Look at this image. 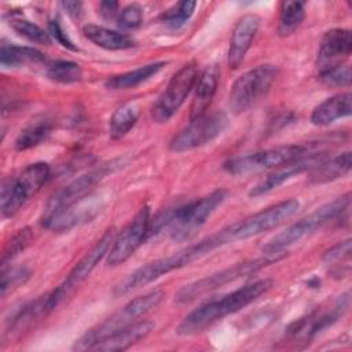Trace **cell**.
Instances as JSON below:
<instances>
[{"mask_svg":"<svg viewBox=\"0 0 352 352\" xmlns=\"http://www.w3.org/2000/svg\"><path fill=\"white\" fill-rule=\"evenodd\" d=\"M82 33L91 43L109 51L129 50L136 45L135 38L131 37L129 34L118 30H111L104 26H99L94 23L85 25L82 28Z\"/></svg>","mask_w":352,"mask_h":352,"instance_id":"24","label":"cell"},{"mask_svg":"<svg viewBox=\"0 0 352 352\" xmlns=\"http://www.w3.org/2000/svg\"><path fill=\"white\" fill-rule=\"evenodd\" d=\"M117 7H118V3L116 1H103L100 4V12L106 18H113L117 14Z\"/></svg>","mask_w":352,"mask_h":352,"instance_id":"41","label":"cell"},{"mask_svg":"<svg viewBox=\"0 0 352 352\" xmlns=\"http://www.w3.org/2000/svg\"><path fill=\"white\" fill-rule=\"evenodd\" d=\"M10 26L15 33L25 37L30 43H36V44H41V45H50L52 43V37L50 36L48 32H45L38 25H36L28 19L12 18V19H10Z\"/></svg>","mask_w":352,"mask_h":352,"instance_id":"32","label":"cell"},{"mask_svg":"<svg viewBox=\"0 0 352 352\" xmlns=\"http://www.w3.org/2000/svg\"><path fill=\"white\" fill-rule=\"evenodd\" d=\"M111 166H102L88 173L81 175L80 177L74 179L60 190H58L45 204L43 214H41V224L47 228H51L55 221H58L65 213L72 210L80 202L85 201L95 186L110 172Z\"/></svg>","mask_w":352,"mask_h":352,"instance_id":"8","label":"cell"},{"mask_svg":"<svg viewBox=\"0 0 352 352\" xmlns=\"http://www.w3.org/2000/svg\"><path fill=\"white\" fill-rule=\"evenodd\" d=\"M117 22L118 26L122 29L139 28L143 22V8L136 3L126 6L125 8H122V11H120Z\"/></svg>","mask_w":352,"mask_h":352,"instance_id":"36","label":"cell"},{"mask_svg":"<svg viewBox=\"0 0 352 352\" xmlns=\"http://www.w3.org/2000/svg\"><path fill=\"white\" fill-rule=\"evenodd\" d=\"M278 67L274 65H258L242 73L232 84L228 104L232 113L241 114L263 99L278 77Z\"/></svg>","mask_w":352,"mask_h":352,"instance_id":"9","label":"cell"},{"mask_svg":"<svg viewBox=\"0 0 352 352\" xmlns=\"http://www.w3.org/2000/svg\"><path fill=\"white\" fill-rule=\"evenodd\" d=\"M195 7V1H179L162 14V22L172 29H177L191 18Z\"/></svg>","mask_w":352,"mask_h":352,"instance_id":"35","label":"cell"},{"mask_svg":"<svg viewBox=\"0 0 352 352\" xmlns=\"http://www.w3.org/2000/svg\"><path fill=\"white\" fill-rule=\"evenodd\" d=\"M271 287V279H258L248 283L223 296L221 298L209 301L190 312L177 326L176 331L180 336H197L216 322L221 320L223 318L243 309L245 307L256 301L260 296L267 293Z\"/></svg>","mask_w":352,"mask_h":352,"instance_id":"2","label":"cell"},{"mask_svg":"<svg viewBox=\"0 0 352 352\" xmlns=\"http://www.w3.org/2000/svg\"><path fill=\"white\" fill-rule=\"evenodd\" d=\"M352 166L351 151H345L331 158H326L314 169L309 170L308 182L311 184H323L340 179L349 173Z\"/></svg>","mask_w":352,"mask_h":352,"instance_id":"25","label":"cell"},{"mask_svg":"<svg viewBox=\"0 0 352 352\" xmlns=\"http://www.w3.org/2000/svg\"><path fill=\"white\" fill-rule=\"evenodd\" d=\"M51 311L52 308L50 305V293L40 296L28 304H23L14 312V315L8 320L4 337H7L8 340L19 338L25 333L36 327L41 320H44Z\"/></svg>","mask_w":352,"mask_h":352,"instance_id":"19","label":"cell"},{"mask_svg":"<svg viewBox=\"0 0 352 352\" xmlns=\"http://www.w3.org/2000/svg\"><path fill=\"white\" fill-rule=\"evenodd\" d=\"M0 62L3 67H19L25 65H38L45 62V56L36 48L21 47V45H7L0 47Z\"/></svg>","mask_w":352,"mask_h":352,"instance_id":"27","label":"cell"},{"mask_svg":"<svg viewBox=\"0 0 352 352\" xmlns=\"http://www.w3.org/2000/svg\"><path fill=\"white\" fill-rule=\"evenodd\" d=\"M349 305L348 293L342 294L327 308H318L308 316L298 319L287 329V337L294 342H308L320 331L331 326L346 311Z\"/></svg>","mask_w":352,"mask_h":352,"instance_id":"16","label":"cell"},{"mask_svg":"<svg viewBox=\"0 0 352 352\" xmlns=\"http://www.w3.org/2000/svg\"><path fill=\"white\" fill-rule=\"evenodd\" d=\"M351 92H341L333 95L319 103L311 113V122L316 126H326L338 118L348 117L352 111Z\"/></svg>","mask_w":352,"mask_h":352,"instance_id":"23","label":"cell"},{"mask_svg":"<svg viewBox=\"0 0 352 352\" xmlns=\"http://www.w3.org/2000/svg\"><path fill=\"white\" fill-rule=\"evenodd\" d=\"M48 33L51 37H54L62 47L67 48V50H72V51H77V47L73 44V41L67 37V34L65 33V30L62 29L60 23L58 19H52L48 23Z\"/></svg>","mask_w":352,"mask_h":352,"instance_id":"39","label":"cell"},{"mask_svg":"<svg viewBox=\"0 0 352 352\" xmlns=\"http://www.w3.org/2000/svg\"><path fill=\"white\" fill-rule=\"evenodd\" d=\"M327 158L326 153H314V154H305L289 164H285L279 168H275L274 172H271L265 179H263L260 183H257L249 192L250 197H260L264 195L287 180L293 179L294 176L314 169L316 165H319L322 161Z\"/></svg>","mask_w":352,"mask_h":352,"instance_id":"18","label":"cell"},{"mask_svg":"<svg viewBox=\"0 0 352 352\" xmlns=\"http://www.w3.org/2000/svg\"><path fill=\"white\" fill-rule=\"evenodd\" d=\"M351 67L346 65H341L336 69H331L329 72L320 73L319 78L327 84V85H333V87H342V85H349L351 84Z\"/></svg>","mask_w":352,"mask_h":352,"instance_id":"37","label":"cell"},{"mask_svg":"<svg viewBox=\"0 0 352 352\" xmlns=\"http://www.w3.org/2000/svg\"><path fill=\"white\" fill-rule=\"evenodd\" d=\"M114 238V230H107L102 235V238L92 246V249L85 253V256L73 267L66 279L50 293V305L52 309H55L62 301H65L91 275V272L100 263V260L107 256Z\"/></svg>","mask_w":352,"mask_h":352,"instance_id":"14","label":"cell"},{"mask_svg":"<svg viewBox=\"0 0 352 352\" xmlns=\"http://www.w3.org/2000/svg\"><path fill=\"white\" fill-rule=\"evenodd\" d=\"M228 124L224 111L205 113L204 116L190 121V124L176 133L169 142V150L183 153L202 147L223 133Z\"/></svg>","mask_w":352,"mask_h":352,"instance_id":"13","label":"cell"},{"mask_svg":"<svg viewBox=\"0 0 352 352\" xmlns=\"http://www.w3.org/2000/svg\"><path fill=\"white\" fill-rule=\"evenodd\" d=\"M162 298L164 292L160 289H154L142 296L135 297L133 300L126 302L120 311L113 314L110 318L104 319L98 326L89 329L78 340H76L73 351H92V348L103 338L109 337L117 330H121L138 322L139 318L144 316L147 312L155 308Z\"/></svg>","mask_w":352,"mask_h":352,"instance_id":"4","label":"cell"},{"mask_svg":"<svg viewBox=\"0 0 352 352\" xmlns=\"http://www.w3.org/2000/svg\"><path fill=\"white\" fill-rule=\"evenodd\" d=\"M166 66V62H154V63H148L140 67H136L133 70L117 74V76H111L110 78L106 80L104 87L109 89H129L133 88L147 80H150L151 77H154L158 72H161L164 67Z\"/></svg>","mask_w":352,"mask_h":352,"instance_id":"26","label":"cell"},{"mask_svg":"<svg viewBox=\"0 0 352 352\" xmlns=\"http://www.w3.org/2000/svg\"><path fill=\"white\" fill-rule=\"evenodd\" d=\"M351 256V239H345V241H341L338 243H336L334 246H331L330 249H327L323 256H322V260L324 263H336V261H342L345 258H349Z\"/></svg>","mask_w":352,"mask_h":352,"instance_id":"38","label":"cell"},{"mask_svg":"<svg viewBox=\"0 0 352 352\" xmlns=\"http://www.w3.org/2000/svg\"><path fill=\"white\" fill-rule=\"evenodd\" d=\"M308 147L304 144H287L278 146L245 155H239L228 160L224 164V169L234 176H245L250 173H257L261 170L275 169L285 164H289L305 154H308Z\"/></svg>","mask_w":352,"mask_h":352,"instance_id":"10","label":"cell"},{"mask_svg":"<svg viewBox=\"0 0 352 352\" xmlns=\"http://www.w3.org/2000/svg\"><path fill=\"white\" fill-rule=\"evenodd\" d=\"M298 208L300 202L294 198L268 206L243 220L228 226L230 238L232 242H235L270 231L290 219L298 210Z\"/></svg>","mask_w":352,"mask_h":352,"instance_id":"12","label":"cell"},{"mask_svg":"<svg viewBox=\"0 0 352 352\" xmlns=\"http://www.w3.org/2000/svg\"><path fill=\"white\" fill-rule=\"evenodd\" d=\"M226 234L223 230L217 231L216 234L202 239L198 243L190 245L183 250H179L177 253H173L166 257L157 258L151 263H147L142 265L140 268L131 272L128 276H125L121 282H118L114 287V296L121 297L132 293L136 289H140L143 286L150 285L151 282L157 280L158 278L179 270L182 267H186L191 264L195 260H199L201 257L209 254L212 250L227 245L228 241L226 239Z\"/></svg>","mask_w":352,"mask_h":352,"instance_id":"1","label":"cell"},{"mask_svg":"<svg viewBox=\"0 0 352 352\" xmlns=\"http://www.w3.org/2000/svg\"><path fill=\"white\" fill-rule=\"evenodd\" d=\"M30 278V271L26 267H8L1 270L0 290L1 297H6L8 293L14 292L19 286L25 285Z\"/></svg>","mask_w":352,"mask_h":352,"instance_id":"34","label":"cell"},{"mask_svg":"<svg viewBox=\"0 0 352 352\" xmlns=\"http://www.w3.org/2000/svg\"><path fill=\"white\" fill-rule=\"evenodd\" d=\"M60 7L70 15V16H80L82 11V4L80 1H60Z\"/></svg>","mask_w":352,"mask_h":352,"instance_id":"40","label":"cell"},{"mask_svg":"<svg viewBox=\"0 0 352 352\" xmlns=\"http://www.w3.org/2000/svg\"><path fill=\"white\" fill-rule=\"evenodd\" d=\"M154 330V323L150 320H138L116 333L110 334L109 337L99 341L92 351L100 352H116V351H125L132 345L144 340L151 331Z\"/></svg>","mask_w":352,"mask_h":352,"instance_id":"21","label":"cell"},{"mask_svg":"<svg viewBox=\"0 0 352 352\" xmlns=\"http://www.w3.org/2000/svg\"><path fill=\"white\" fill-rule=\"evenodd\" d=\"M150 223V209L143 206L131 223L114 238L107 253V264L110 267L125 263L138 250V248L148 238Z\"/></svg>","mask_w":352,"mask_h":352,"instance_id":"15","label":"cell"},{"mask_svg":"<svg viewBox=\"0 0 352 352\" xmlns=\"http://www.w3.org/2000/svg\"><path fill=\"white\" fill-rule=\"evenodd\" d=\"M45 74L50 80L60 84H73L81 80L82 70L81 66L72 60H54L47 65Z\"/></svg>","mask_w":352,"mask_h":352,"instance_id":"31","label":"cell"},{"mask_svg":"<svg viewBox=\"0 0 352 352\" xmlns=\"http://www.w3.org/2000/svg\"><path fill=\"white\" fill-rule=\"evenodd\" d=\"M349 206H351V192H346V194L336 198L334 201L322 205L315 212L307 214L305 217L300 219L298 221L290 224L285 231L272 236L263 246V253L264 254L285 253V250L289 246L309 236L318 228L323 227L326 223L337 219L338 216H342V213L346 212L349 209Z\"/></svg>","mask_w":352,"mask_h":352,"instance_id":"5","label":"cell"},{"mask_svg":"<svg viewBox=\"0 0 352 352\" xmlns=\"http://www.w3.org/2000/svg\"><path fill=\"white\" fill-rule=\"evenodd\" d=\"M33 231L29 227H23L18 230L6 243L3 254H1V267H6L8 261L22 253L32 242H33Z\"/></svg>","mask_w":352,"mask_h":352,"instance_id":"33","label":"cell"},{"mask_svg":"<svg viewBox=\"0 0 352 352\" xmlns=\"http://www.w3.org/2000/svg\"><path fill=\"white\" fill-rule=\"evenodd\" d=\"M51 169L45 162H34L22 169L18 175L3 182L0 195V209L3 217H11L34 197L48 182Z\"/></svg>","mask_w":352,"mask_h":352,"instance_id":"7","label":"cell"},{"mask_svg":"<svg viewBox=\"0 0 352 352\" xmlns=\"http://www.w3.org/2000/svg\"><path fill=\"white\" fill-rule=\"evenodd\" d=\"M139 118V106L136 103H125L120 106L110 118L109 133L111 139L125 136L136 124Z\"/></svg>","mask_w":352,"mask_h":352,"instance_id":"28","label":"cell"},{"mask_svg":"<svg viewBox=\"0 0 352 352\" xmlns=\"http://www.w3.org/2000/svg\"><path fill=\"white\" fill-rule=\"evenodd\" d=\"M51 129H52V125L45 118L30 122L26 128L21 131V133L15 139V148L18 151H25L38 146L50 136Z\"/></svg>","mask_w":352,"mask_h":352,"instance_id":"29","label":"cell"},{"mask_svg":"<svg viewBox=\"0 0 352 352\" xmlns=\"http://www.w3.org/2000/svg\"><path fill=\"white\" fill-rule=\"evenodd\" d=\"M279 11L278 33L282 37L290 36L304 21L305 4L301 1H282Z\"/></svg>","mask_w":352,"mask_h":352,"instance_id":"30","label":"cell"},{"mask_svg":"<svg viewBox=\"0 0 352 352\" xmlns=\"http://www.w3.org/2000/svg\"><path fill=\"white\" fill-rule=\"evenodd\" d=\"M352 51V34L348 29H331L320 40L316 67L319 74L344 65Z\"/></svg>","mask_w":352,"mask_h":352,"instance_id":"17","label":"cell"},{"mask_svg":"<svg viewBox=\"0 0 352 352\" xmlns=\"http://www.w3.org/2000/svg\"><path fill=\"white\" fill-rule=\"evenodd\" d=\"M199 72L195 63L182 66L168 82L165 91L151 106V118L157 124L168 122L182 107L190 92L194 89Z\"/></svg>","mask_w":352,"mask_h":352,"instance_id":"11","label":"cell"},{"mask_svg":"<svg viewBox=\"0 0 352 352\" xmlns=\"http://www.w3.org/2000/svg\"><path fill=\"white\" fill-rule=\"evenodd\" d=\"M217 85H219V73L216 67H209L202 74H199L197 84L194 87V96L190 104V113H188L190 121L204 116L208 111L213 100V96L217 91Z\"/></svg>","mask_w":352,"mask_h":352,"instance_id":"22","label":"cell"},{"mask_svg":"<svg viewBox=\"0 0 352 352\" xmlns=\"http://www.w3.org/2000/svg\"><path fill=\"white\" fill-rule=\"evenodd\" d=\"M224 199L226 191L214 190L199 199L168 209L154 221L151 220L148 236L161 230H166L173 241H188L198 232V230L206 223V220L223 204Z\"/></svg>","mask_w":352,"mask_h":352,"instance_id":"3","label":"cell"},{"mask_svg":"<svg viewBox=\"0 0 352 352\" xmlns=\"http://www.w3.org/2000/svg\"><path fill=\"white\" fill-rule=\"evenodd\" d=\"M285 253H272V254H264L261 257L248 260L243 263H236L228 268H224L216 274H212L209 276H205L202 279H198L192 283H188L183 286L175 296L176 302L179 304H190L202 296H206L223 286H226L230 282H234L239 278L252 275L261 268L279 261Z\"/></svg>","mask_w":352,"mask_h":352,"instance_id":"6","label":"cell"},{"mask_svg":"<svg viewBox=\"0 0 352 352\" xmlns=\"http://www.w3.org/2000/svg\"><path fill=\"white\" fill-rule=\"evenodd\" d=\"M258 28H260V18L256 14H246L236 22L231 33L228 52H227V65L230 69L235 70L242 65L258 32Z\"/></svg>","mask_w":352,"mask_h":352,"instance_id":"20","label":"cell"}]
</instances>
